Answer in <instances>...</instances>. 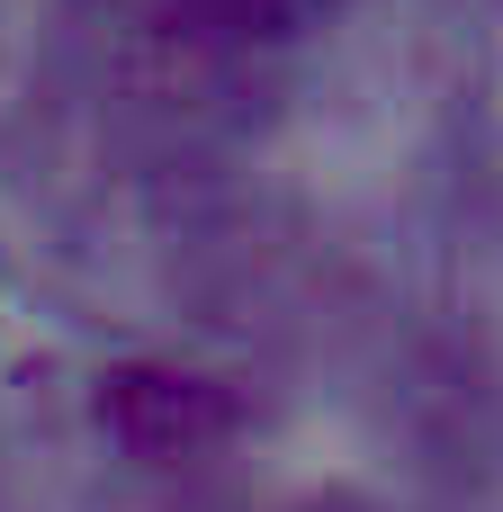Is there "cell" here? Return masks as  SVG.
Listing matches in <instances>:
<instances>
[{"instance_id":"obj_1","label":"cell","mask_w":503,"mask_h":512,"mask_svg":"<svg viewBox=\"0 0 503 512\" xmlns=\"http://www.w3.org/2000/svg\"><path fill=\"white\" fill-rule=\"evenodd\" d=\"M108 414H117V432H126L144 459H180V450H198L207 432H225L216 387H198V378H162V369H126V378L108 387Z\"/></svg>"},{"instance_id":"obj_2","label":"cell","mask_w":503,"mask_h":512,"mask_svg":"<svg viewBox=\"0 0 503 512\" xmlns=\"http://www.w3.org/2000/svg\"><path fill=\"white\" fill-rule=\"evenodd\" d=\"M171 9H180V27L207 36V45H288V36L324 27L342 0H171Z\"/></svg>"}]
</instances>
